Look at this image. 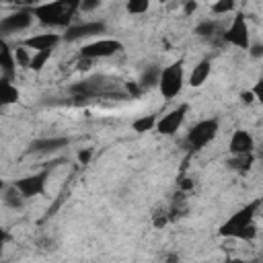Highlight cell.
Segmentation results:
<instances>
[{
    "label": "cell",
    "instance_id": "obj_1",
    "mask_svg": "<svg viewBox=\"0 0 263 263\" xmlns=\"http://www.w3.org/2000/svg\"><path fill=\"white\" fill-rule=\"evenodd\" d=\"M263 197L247 203L245 208H240L236 214H232L222 226H220V236L226 238H234V240H253L257 236V226H255V214L261 208Z\"/></svg>",
    "mask_w": 263,
    "mask_h": 263
},
{
    "label": "cell",
    "instance_id": "obj_2",
    "mask_svg": "<svg viewBox=\"0 0 263 263\" xmlns=\"http://www.w3.org/2000/svg\"><path fill=\"white\" fill-rule=\"evenodd\" d=\"M35 21L49 29H68L72 25L74 14L78 12L70 0H49V2H37L29 6Z\"/></svg>",
    "mask_w": 263,
    "mask_h": 263
},
{
    "label": "cell",
    "instance_id": "obj_3",
    "mask_svg": "<svg viewBox=\"0 0 263 263\" xmlns=\"http://www.w3.org/2000/svg\"><path fill=\"white\" fill-rule=\"evenodd\" d=\"M183 84H185V68H183L181 60H177L171 66L160 70L158 90H160V95L164 99H175L183 90Z\"/></svg>",
    "mask_w": 263,
    "mask_h": 263
},
{
    "label": "cell",
    "instance_id": "obj_4",
    "mask_svg": "<svg viewBox=\"0 0 263 263\" xmlns=\"http://www.w3.org/2000/svg\"><path fill=\"white\" fill-rule=\"evenodd\" d=\"M220 129V121L216 117H208V119H201L197 121L195 125L189 127L187 132V144L193 148V150H199V148H205L218 134Z\"/></svg>",
    "mask_w": 263,
    "mask_h": 263
},
{
    "label": "cell",
    "instance_id": "obj_5",
    "mask_svg": "<svg viewBox=\"0 0 263 263\" xmlns=\"http://www.w3.org/2000/svg\"><path fill=\"white\" fill-rule=\"evenodd\" d=\"M123 49V43L119 39H97L90 43H84L80 47V58L88 60H101V58H111Z\"/></svg>",
    "mask_w": 263,
    "mask_h": 263
},
{
    "label": "cell",
    "instance_id": "obj_6",
    "mask_svg": "<svg viewBox=\"0 0 263 263\" xmlns=\"http://www.w3.org/2000/svg\"><path fill=\"white\" fill-rule=\"evenodd\" d=\"M224 41L238 47V49H249L251 45V33H249V25H247V18L242 12H236L230 27L226 29L224 33Z\"/></svg>",
    "mask_w": 263,
    "mask_h": 263
},
{
    "label": "cell",
    "instance_id": "obj_7",
    "mask_svg": "<svg viewBox=\"0 0 263 263\" xmlns=\"http://www.w3.org/2000/svg\"><path fill=\"white\" fill-rule=\"evenodd\" d=\"M33 18L35 16H33L31 8H23V10H16L12 14L2 16V21H0V33H2V37H8L12 33H21V31L29 29L33 25Z\"/></svg>",
    "mask_w": 263,
    "mask_h": 263
},
{
    "label": "cell",
    "instance_id": "obj_8",
    "mask_svg": "<svg viewBox=\"0 0 263 263\" xmlns=\"http://www.w3.org/2000/svg\"><path fill=\"white\" fill-rule=\"evenodd\" d=\"M189 111V103H181L179 107L171 109L168 113H164L162 117H158L156 121V132L160 136H173L177 134V129L181 127V123L185 121V115Z\"/></svg>",
    "mask_w": 263,
    "mask_h": 263
},
{
    "label": "cell",
    "instance_id": "obj_9",
    "mask_svg": "<svg viewBox=\"0 0 263 263\" xmlns=\"http://www.w3.org/2000/svg\"><path fill=\"white\" fill-rule=\"evenodd\" d=\"M47 177H49V173L47 171H41V173H35V175H27V177L16 179L14 185H16V189L25 197H35V195H41L45 191Z\"/></svg>",
    "mask_w": 263,
    "mask_h": 263
},
{
    "label": "cell",
    "instance_id": "obj_10",
    "mask_svg": "<svg viewBox=\"0 0 263 263\" xmlns=\"http://www.w3.org/2000/svg\"><path fill=\"white\" fill-rule=\"evenodd\" d=\"M105 29H107V25L103 21H84L78 25H70L64 33V39L66 41H78V39H86V37L105 33Z\"/></svg>",
    "mask_w": 263,
    "mask_h": 263
},
{
    "label": "cell",
    "instance_id": "obj_11",
    "mask_svg": "<svg viewBox=\"0 0 263 263\" xmlns=\"http://www.w3.org/2000/svg\"><path fill=\"white\" fill-rule=\"evenodd\" d=\"M62 39H64V35L53 33V31H47V33H37V35L25 37L21 43L27 45V47L33 49V51H41V49H53Z\"/></svg>",
    "mask_w": 263,
    "mask_h": 263
},
{
    "label": "cell",
    "instance_id": "obj_12",
    "mask_svg": "<svg viewBox=\"0 0 263 263\" xmlns=\"http://www.w3.org/2000/svg\"><path fill=\"white\" fill-rule=\"evenodd\" d=\"M228 150L232 156L236 154H249L255 150V140L247 129H234L228 142Z\"/></svg>",
    "mask_w": 263,
    "mask_h": 263
},
{
    "label": "cell",
    "instance_id": "obj_13",
    "mask_svg": "<svg viewBox=\"0 0 263 263\" xmlns=\"http://www.w3.org/2000/svg\"><path fill=\"white\" fill-rule=\"evenodd\" d=\"M70 144L68 138L64 136H51V138H37L29 144L31 152H39V154H47V152H55L60 148H66Z\"/></svg>",
    "mask_w": 263,
    "mask_h": 263
},
{
    "label": "cell",
    "instance_id": "obj_14",
    "mask_svg": "<svg viewBox=\"0 0 263 263\" xmlns=\"http://www.w3.org/2000/svg\"><path fill=\"white\" fill-rule=\"evenodd\" d=\"M16 58H14V49L8 47L6 41L0 43V70H2V76L4 78H12L14 72H16Z\"/></svg>",
    "mask_w": 263,
    "mask_h": 263
},
{
    "label": "cell",
    "instance_id": "obj_15",
    "mask_svg": "<svg viewBox=\"0 0 263 263\" xmlns=\"http://www.w3.org/2000/svg\"><path fill=\"white\" fill-rule=\"evenodd\" d=\"M210 72H212V62H210V60H201V62H197V64L193 66V70L189 72L187 84L193 86V88L201 86V84L210 78Z\"/></svg>",
    "mask_w": 263,
    "mask_h": 263
},
{
    "label": "cell",
    "instance_id": "obj_16",
    "mask_svg": "<svg viewBox=\"0 0 263 263\" xmlns=\"http://www.w3.org/2000/svg\"><path fill=\"white\" fill-rule=\"evenodd\" d=\"M18 99H21L18 88L10 82V78L2 76V80H0V103L2 105H14V103H18Z\"/></svg>",
    "mask_w": 263,
    "mask_h": 263
},
{
    "label": "cell",
    "instance_id": "obj_17",
    "mask_svg": "<svg viewBox=\"0 0 263 263\" xmlns=\"http://www.w3.org/2000/svg\"><path fill=\"white\" fill-rule=\"evenodd\" d=\"M2 199H4V205H8V208L16 210V208H21V205H23V199H25V195H23V193L16 189V185L12 183V185L4 187Z\"/></svg>",
    "mask_w": 263,
    "mask_h": 263
},
{
    "label": "cell",
    "instance_id": "obj_18",
    "mask_svg": "<svg viewBox=\"0 0 263 263\" xmlns=\"http://www.w3.org/2000/svg\"><path fill=\"white\" fill-rule=\"evenodd\" d=\"M156 121H158L156 115H142V117H138V119L132 121V129L136 134H146V132L156 129Z\"/></svg>",
    "mask_w": 263,
    "mask_h": 263
},
{
    "label": "cell",
    "instance_id": "obj_19",
    "mask_svg": "<svg viewBox=\"0 0 263 263\" xmlns=\"http://www.w3.org/2000/svg\"><path fill=\"white\" fill-rule=\"evenodd\" d=\"M253 162H255V156H253V152H249V154H236V156H232L228 160V166L234 168V171H238V173H247L253 166Z\"/></svg>",
    "mask_w": 263,
    "mask_h": 263
},
{
    "label": "cell",
    "instance_id": "obj_20",
    "mask_svg": "<svg viewBox=\"0 0 263 263\" xmlns=\"http://www.w3.org/2000/svg\"><path fill=\"white\" fill-rule=\"evenodd\" d=\"M158 80H160V68L150 66L148 70L142 72V76H140V86H142V88H152V86H158Z\"/></svg>",
    "mask_w": 263,
    "mask_h": 263
},
{
    "label": "cell",
    "instance_id": "obj_21",
    "mask_svg": "<svg viewBox=\"0 0 263 263\" xmlns=\"http://www.w3.org/2000/svg\"><path fill=\"white\" fill-rule=\"evenodd\" d=\"M51 51H53V49H41V51H33V58H31V66H29V70H33V72H41V70L45 68V64L49 62Z\"/></svg>",
    "mask_w": 263,
    "mask_h": 263
},
{
    "label": "cell",
    "instance_id": "obj_22",
    "mask_svg": "<svg viewBox=\"0 0 263 263\" xmlns=\"http://www.w3.org/2000/svg\"><path fill=\"white\" fill-rule=\"evenodd\" d=\"M14 58H16V64H18L21 68H29V66H31V58H33V53L29 51L27 45L18 43V45L14 47Z\"/></svg>",
    "mask_w": 263,
    "mask_h": 263
},
{
    "label": "cell",
    "instance_id": "obj_23",
    "mask_svg": "<svg viewBox=\"0 0 263 263\" xmlns=\"http://www.w3.org/2000/svg\"><path fill=\"white\" fill-rule=\"evenodd\" d=\"M148 8H150V0H127V2H125L127 14H134V16L148 12Z\"/></svg>",
    "mask_w": 263,
    "mask_h": 263
},
{
    "label": "cell",
    "instance_id": "obj_24",
    "mask_svg": "<svg viewBox=\"0 0 263 263\" xmlns=\"http://www.w3.org/2000/svg\"><path fill=\"white\" fill-rule=\"evenodd\" d=\"M216 29H218L216 21H214V18H205V21H199V23L195 25V35H199V37H210V35L216 33Z\"/></svg>",
    "mask_w": 263,
    "mask_h": 263
},
{
    "label": "cell",
    "instance_id": "obj_25",
    "mask_svg": "<svg viewBox=\"0 0 263 263\" xmlns=\"http://www.w3.org/2000/svg\"><path fill=\"white\" fill-rule=\"evenodd\" d=\"M236 8V0H216L212 4V12L214 14H230Z\"/></svg>",
    "mask_w": 263,
    "mask_h": 263
},
{
    "label": "cell",
    "instance_id": "obj_26",
    "mask_svg": "<svg viewBox=\"0 0 263 263\" xmlns=\"http://www.w3.org/2000/svg\"><path fill=\"white\" fill-rule=\"evenodd\" d=\"M166 224H168V214H166V212H154V214H152V226H154V228L160 230V228H164Z\"/></svg>",
    "mask_w": 263,
    "mask_h": 263
},
{
    "label": "cell",
    "instance_id": "obj_27",
    "mask_svg": "<svg viewBox=\"0 0 263 263\" xmlns=\"http://www.w3.org/2000/svg\"><path fill=\"white\" fill-rule=\"evenodd\" d=\"M101 4H103V0H82L80 2V12H95V10H99L101 8Z\"/></svg>",
    "mask_w": 263,
    "mask_h": 263
},
{
    "label": "cell",
    "instance_id": "obj_28",
    "mask_svg": "<svg viewBox=\"0 0 263 263\" xmlns=\"http://www.w3.org/2000/svg\"><path fill=\"white\" fill-rule=\"evenodd\" d=\"M247 51H249V55H251V58L259 60V58H263V43H251Z\"/></svg>",
    "mask_w": 263,
    "mask_h": 263
},
{
    "label": "cell",
    "instance_id": "obj_29",
    "mask_svg": "<svg viewBox=\"0 0 263 263\" xmlns=\"http://www.w3.org/2000/svg\"><path fill=\"white\" fill-rule=\"evenodd\" d=\"M251 90H253V95H255V101H259V103L263 105V76L255 82V86H253Z\"/></svg>",
    "mask_w": 263,
    "mask_h": 263
},
{
    "label": "cell",
    "instance_id": "obj_30",
    "mask_svg": "<svg viewBox=\"0 0 263 263\" xmlns=\"http://www.w3.org/2000/svg\"><path fill=\"white\" fill-rule=\"evenodd\" d=\"M90 156H92V150H90V148L78 150V162H80V164H88V162H90Z\"/></svg>",
    "mask_w": 263,
    "mask_h": 263
},
{
    "label": "cell",
    "instance_id": "obj_31",
    "mask_svg": "<svg viewBox=\"0 0 263 263\" xmlns=\"http://www.w3.org/2000/svg\"><path fill=\"white\" fill-rule=\"evenodd\" d=\"M195 10H197V0H187V2L183 4V14H185V16H191Z\"/></svg>",
    "mask_w": 263,
    "mask_h": 263
},
{
    "label": "cell",
    "instance_id": "obj_32",
    "mask_svg": "<svg viewBox=\"0 0 263 263\" xmlns=\"http://www.w3.org/2000/svg\"><path fill=\"white\" fill-rule=\"evenodd\" d=\"M240 101H242L245 105L255 103V95H253V90H242V92H240Z\"/></svg>",
    "mask_w": 263,
    "mask_h": 263
},
{
    "label": "cell",
    "instance_id": "obj_33",
    "mask_svg": "<svg viewBox=\"0 0 263 263\" xmlns=\"http://www.w3.org/2000/svg\"><path fill=\"white\" fill-rule=\"evenodd\" d=\"M125 90H127L129 95H138V92L142 90V86H140V82H138V84H134V82H127V84H125Z\"/></svg>",
    "mask_w": 263,
    "mask_h": 263
},
{
    "label": "cell",
    "instance_id": "obj_34",
    "mask_svg": "<svg viewBox=\"0 0 263 263\" xmlns=\"http://www.w3.org/2000/svg\"><path fill=\"white\" fill-rule=\"evenodd\" d=\"M179 189H181V191L193 189V181H191V179H181V181H179Z\"/></svg>",
    "mask_w": 263,
    "mask_h": 263
}]
</instances>
